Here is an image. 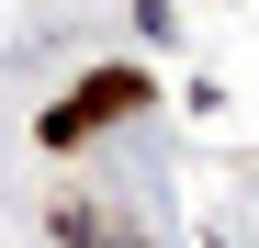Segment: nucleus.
Wrapping results in <instances>:
<instances>
[]
</instances>
